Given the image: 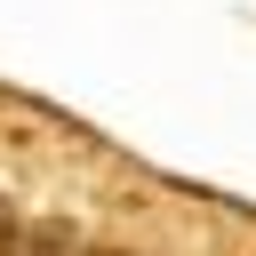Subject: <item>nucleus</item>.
Wrapping results in <instances>:
<instances>
[{
    "label": "nucleus",
    "mask_w": 256,
    "mask_h": 256,
    "mask_svg": "<svg viewBox=\"0 0 256 256\" xmlns=\"http://www.w3.org/2000/svg\"><path fill=\"white\" fill-rule=\"evenodd\" d=\"M0 256H80V232L56 224V216L48 224H8V248Z\"/></svg>",
    "instance_id": "obj_1"
},
{
    "label": "nucleus",
    "mask_w": 256,
    "mask_h": 256,
    "mask_svg": "<svg viewBox=\"0 0 256 256\" xmlns=\"http://www.w3.org/2000/svg\"><path fill=\"white\" fill-rule=\"evenodd\" d=\"M0 248H8V208H0Z\"/></svg>",
    "instance_id": "obj_2"
},
{
    "label": "nucleus",
    "mask_w": 256,
    "mask_h": 256,
    "mask_svg": "<svg viewBox=\"0 0 256 256\" xmlns=\"http://www.w3.org/2000/svg\"><path fill=\"white\" fill-rule=\"evenodd\" d=\"M96 256H120V248H96Z\"/></svg>",
    "instance_id": "obj_3"
}]
</instances>
